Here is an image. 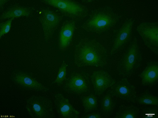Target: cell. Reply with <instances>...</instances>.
<instances>
[{"instance_id": "cell-1", "label": "cell", "mask_w": 158, "mask_h": 118, "mask_svg": "<svg viewBox=\"0 0 158 118\" xmlns=\"http://www.w3.org/2000/svg\"><path fill=\"white\" fill-rule=\"evenodd\" d=\"M74 63L78 68L93 67L103 68L108 64V54L105 46L95 39L84 38L75 46Z\"/></svg>"}, {"instance_id": "cell-2", "label": "cell", "mask_w": 158, "mask_h": 118, "mask_svg": "<svg viewBox=\"0 0 158 118\" xmlns=\"http://www.w3.org/2000/svg\"><path fill=\"white\" fill-rule=\"evenodd\" d=\"M119 20L118 13L111 8H100L89 14L81 28L89 33L100 34L112 29Z\"/></svg>"}, {"instance_id": "cell-3", "label": "cell", "mask_w": 158, "mask_h": 118, "mask_svg": "<svg viewBox=\"0 0 158 118\" xmlns=\"http://www.w3.org/2000/svg\"><path fill=\"white\" fill-rule=\"evenodd\" d=\"M140 57L138 40L135 37L123 53L118 63L119 75L123 78L131 76L140 63Z\"/></svg>"}, {"instance_id": "cell-4", "label": "cell", "mask_w": 158, "mask_h": 118, "mask_svg": "<svg viewBox=\"0 0 158 118\" xmlns=\"http://www.w3.org/2000/svg\"><path fill=\"white\" fill-rule=\"evenodd\" d=\"M44 3L57 9L61 14L78 22L88 17L89 10L85 6L70 0H44Z\"/></svg>"}, {"instance_id": "cell-5", "label": "cell", "mask_w": 158, "mask_h": 118, "mask_svg": "<svg viewBox=\"0 0 158 118\" xmlns=\"http://www.w3.org/2000/svg\"><path fill=\"white\" fill-rule=\"evenodd\" d=\"M25 108L28 114L33 118L54 117L53 103L46 97L32 96L27 99Z\"/></svg>"}, {"instance_id": "cell-6", "label": "cell", "mask_w": 158, "mask_h": 118, "mask_svg": "<svg viewBox=\"0 0 158 118\" xmlns=\"http://www.w3.org/2000/svg\"><path fill=\"white\" fill-rule=\"evenodd\" d=\"M39 19L41 24L44 37L47 42L52 38L53 34L61 23L63 15L49 9L38 10Z\"/></svg>"}, {"instance_id": "cell-7", "label": "cell", "mask_w": 158, "mask_h": 118, "mask_svg": "<svg viewBox=\"0 0 158 118\" xmlns=\"http://www.w3.org/2000/svg\"><path fill=\"white\" fill-rule=\"evenodd\" d=\"M136 31L143 43L151 51L158 55V24L143 22L137 26Z\"/></svg>"}, {"instance_id": "cell-8", "label": "cell", "mask_w": 158, "mask_h": 118, "mask_svg": "<svg viewBox=\"0 0 158 118\" xmlns=\"http://www.w3.org/2000/svg\"><path fill=\"white\" fill-rule=\"evenodd\" d=\"M64 88L69 93L78 95L85 94L90 92V81L84 73L76 71L65 81Z\"/></svg>"}, {"instance_id": "cell-9", "label": "cell", "mask_w": 158, "mask_h": 118, "mask_svg": "<svg viewBox=\"0 0 158 118\" xmlns=\"http://www.w3.org/2000/svg\"><path fill=\"white\" fill-rule=\"evenodd\" d=\"M110 94L116 98L135 103L137 95L134 85L127 78H123L111 87Z\"/></svg>"}, {"instance_id": "cell-10", "label": "cell", "mask_w": 158, "mask_h": 118, "mask_svg": "<svg viewBox=\"0 0 158 118\" xmlns=\"http://www.w3.org/2000/svg\"><path fill=\"white\" fill-rule=\"evenodd\" d=\"M134 25V19H128L121 26L114 39L111 50V55L117 54L129 42L132 36Z\"/></svg>"}, {"instance_id": "cell-11", "label": "cell", "mask_w": 158, "mask_h": 118, "mask_svg": "<svg viewBox=\"0 0 158 118\" xmlns=\"http://www.w3.org/2000/svg\"><path fill=\"white\" fill-rule=\"evenodd\" d=\"M91 84L95 95L100 96L111 87L116 81L107 71L98 70L93 71L90 76Z\"/></svg>"}, {"instance_id": "cell-12", "label": "cell", "mask_w": 158, "mask_h": 118, "mask_svg": "<svg viewBox=\"0 0 158 118\" xmlns=\"http://www.w3.org/2000/svg\"><path fill=\"white\" fill-rule=\"evenodd\" d=\"M77 22L75 20L65 21L61 25L58 36V48L61 52L66 51L73 42Z\"/></svg>"}, {"instance_id": "cell-13", "label": "cell", "mask_w": 158, "mask_h": 118, "mask_svg": "<svg viewBox=\"0 0 158 118\" xmlns=\"http://www.w3.org/2000/svg\"><path fill=\"white\" fill-rule=\"evenodd\" d=\"M54 104L59 117L77 118L80 116V112L73 107L69 100L62 94H55Z\"/></svg>"}, {"instance_id": "cell-14", "label": "cell", "mask_w": 158, "mask_h": 118, "mask_svg": "<svg viewBox=\"0 0 158 118\" xmlns=\"http://www.w3.org/2000/svg\"><path fill=\"white\" fill-rule=\"evenodd\" d=\"M12 78L15 84L25 89L41 92H48L49 91L48 88L25 72H14Z\"/></svg>"}, {"instance_id": "cell-15", "label": "cell", "mask_w": 158, "mask_h": 118, "mask_svg": "<svg viewBox=\"0 0 158 118\" xmlns=\"http://www.w3.org/2000/svg\"><path fill=\"white\" fill-rule=\"evenodd\" d=\"M34 10L35 9L31 7L13 6L9 8L1 14L0 19L2 21L21 17H30Z\"/></svg>"}, {"instance_id": "cell-16", "label": "cell", "mask_w": 158, "mask_h": 118, "mask_svg": "<svg viewBox=\"0 0 158 118\" xmlns=\"http://www.w3.org/2000/svg\"><path fill=\"white\" fill-rule=\"evenodd\" d=\"M140 77L144 86H151L155 85L158 80V63H150L140 73Z\"/></svg>"}, {"instance_id": "cell-17", "label": "cell", "mask_w": 158, "mask_h": 118, "mask_svg": "<svg viewBox=\"0 0 158 118\" xmlns=\"http://www.w3.org/2000/svg\"><path fill=\"white\" fill-rule=\"evenodd\" d=\"M139 108L133 106H122L116 113L115 118H137L139 116Z\"/></svg>"}, {"instance_id": "cell-18", "label": "cell", "mask_w": 158, "mask_h": 118, "mask_svg": "<svg viewBox=\"0 0 158 118\" xmlns=\"http://www.w3.org/2000/svg\"><path fill=\"white\" fill-rule=\"evenodd\" d=\"M81 102L86 113L94 111L97 108L98 99L95 95L93 93L85 94L82 97Z\"/></svg>"}, {"instance_id": "cell-19", "label": "cell", "mask_w": 158, "mask_h": 118, "mask_svg": "<svg viewBox=\"0 0 158 118\" xmlns=\"http://www.w3.org/2000/svg\"><path fill=\"white\" fill-rule=\"evenodd\" d=\"M115 106L113 96L110 93L106 94L102 97L101 103V112L105 116H109L112 114Z\"/></svg>"}, {"instance_id": "cell-20", "label": "cell", "mask_w": 158, "mask_h": 118, "mask_svg": "<svg viewBox=\"0 0 158 118\" xmlns=\"http://www.w3.org/2000/svg\"><path fill=\"white\" fill-rule=\"evenodd\" d=\"M135 102L143 106H158V98L151 93H144L137 96Z\"/></svg>"}, {"instance_id": "cell-21", "label": "cell", "mask_w": 158, "mask_h": 118, "mask_svg": "<svg viewBox=\"0 0 158 118\" xmlns=\"http://www.w3.org/2000/svg\"><path fill=\"white\" fill-rule=\"evenodd\" d=\"M67 66V63L64 61L61 64L54 82V84L57 86H61L66 81Z\"/></svg>"}, {"instance_id": "cell-22", "label": "cell", "mask_w": 158, "mask_h": 118, "mask_svg": "<svg viewBox=\"0 0 158 118\" xmlns=\"http://www.w3.org/2000/svg\"><path fill=\"white\" fill-rule=\"evenodd\" d=\"M14 19H8L0 24V37L8 33L11 29L12 22Z\"/></svg>"}, {"instance_id": "cell-23", "label": "cell", "mask_w": 158, "mask_h": 118, "mask_svg": "<svg viewBox=\"0 0 158 118\" xmlns=\"http://www.w3.org/2000/svg\"><path fill=\"white\" fill-rule=\"evenodd\" d=\"M158 116L157 108L152 107V108H146L143 110V118H157Z\"/></svg>"}, {"instance_id": "cell-24", "label": "cell", "mask_w": 158, "mask_h": 118, "mask_svg": "<svg viewBox=\"0 0 158 118\" xmlns=\"http://www.w3.org/2000/svg\"><path fill=\"white\" fill-rule=\"evenodd\" d=\"M82 118H102L103 116L101 114L98 113H92L87 114L84 116Z\"/></svg>"}, {"instance_id": "cell-25", "label": "cell", "mask_w": 158, "mask_h": 118, "mask_svg": "<svg viewBox=\"0 0 158 118\" xmlns=\"http://www.w3.org/2000/svg\"><path fill=\"white\" fill-rule=\"evenodd\" d=\"M8 1L6 0H1L0 1V8L2 10V7H4L5 5L7 3Z\"/></svg>"}]
</instances>
